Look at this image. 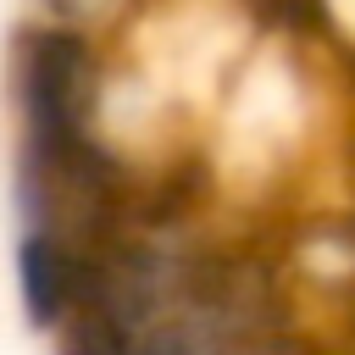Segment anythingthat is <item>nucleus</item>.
<instances>
[{
  "label": "nucleus",
  "instance_id": "f257e3e1",
  "mask_svg": "<svg viewBox=\"0 0 355 355\" xmlns=\"http://www.w3.org/2000/svg\"><path fill=\"white\" fill-rule=\"evenodd\" d=\"M11 89H17V155H78L100 144L94 111H100V55L89 33L72 28H22L17 33V61H11Z\"/></svg>",
  "mask_w": 355,
  "mask_h": 355
},
{
  "label": "nucleus",
  "instance_id": "f03ea898",
  "mask_svg": "<svg viewBox=\"0 0 355 355\" xmlns=\"http://www.w3.org/2000/svg\"><path fill=\"white\" fill-rule=\"evenodd\" d=\"M122 0H44V11L55 17V28H72V33H83L89 22H100L105 11H116Z\"/></svg>",
  "mask_w": 355,
  "mask_h": 355
}]
</instances>
